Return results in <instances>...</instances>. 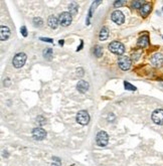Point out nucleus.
Listing matches in <instances>:
<instances>
[{
  "label": "nucleus",
  "mask_w": 163,
  "mask_h": 166,
  "mask_svg": "<svg viewBox=\"0 0 163 166\" xmlns=\"http://www.w3.org/2000/svg\"><path fill=\"white\" fill-rule=\"evenodd\" d=\"M109 49L112 52H114V53L118 54V56L123 54V52H125L124 46L121 42H119V41H113V42H111L109 44Z\"/></svg>",
  "instance_id": "nucleus-1"
},
{
  "label": "nucleus",
  "mask_w": 163,
  "mask_h": 166,
  "mask_svg": "<svg viewBox=\"0 0 163 166\" xmlns=\"http://www.w3.org/2000/svg\"><path fill=\"white\" fill-rule=\"evenodd\" d=\"M96 142L99 146L104 147L106 146L109 142V136L105 131H100L97 134V137H96Z\"/></svg>",
  "instance_id": "nucleus-2"
},
{
  "label": "nucleus",
  "mask_w": 163,
  "mask_h": 166,
  "mask_svg": "<svg viewBox=\"0 0 163 166\" xmlns=\"http://www.w3.org/2000/svg\"><path fill=\"white\" fill-rule=\"evenodd\" d=\"M25 61H26V54L25 53H23V52L17 53L13 58V66L17 69H19V68L23 67V64L25 63Z\"/></svg>",
  "instance_id": "nucleus-3"
},
{
  "label": "nucleus",
  "mask_w": 163,
  "mask_h": 166,
  "mask_svg": "<svg viewBox=\"0 0 163 166\" xmlns=\"http://www.w3.org/2000/svg\"><path fill=\"white\" fill-rule=\"evenodd\" d=\"M118 64L121 69L127 71V69H129L130 67H131V59H130L129 57L121 56L118 59Z\"/></svg>",
  "instance_id": "nucleus-4"
},
{
  "label": "nucleus",
  "mask_w": 163,
  "mask_h": 166,
  "mask_svg": "<svg viewBox=\"0 0 163 166\" xmlns=\"http://www.w3.org/2000/svg\"><path fill=\"white\" fill-rule=\"evenodd\" d=\"M77 121L81 125H87L90 121V115L86 111H80L77 114Z\"/></svg>",
  "instance_id": "nucleus-5"
},
{
  "label": "nucleus",
  "mask_w": 163,
  "mask_h": 166,
  "mask_svg": "<svg viewBox=\"0 0 163 166\" xmlns=\"http://www.w3.org/2000/svg\"><path fill=\"white\" fill-rule=\"evenodd\" d=\"M152 121L157 125H163V110L157 109L152 113Z\"/></svg>",
  "instance_id": "nucleus-6"
},
{
  "label": "nucleus",
  "mask_w": 163,
  "mask_h": 166,
  "mask_svg": "<svg viewBox=\"0 0 163 166\" xmlns=\"http://www.w3.org/2000/svg\"><path fill=\"white\" fill-rule=\"evenodd\" d=\"M58 21L62 26H68L72 23V15L70 12H62L60 15Z\"/></svg>",
  "instance_id": "nucleus-7"
},
{
  "label": "nucleus",
  "mask_w": 163,
  "mask_h": 166,
  "mask_svg": "<svg viewBox=\"0 0 163 166\" xmlns=\"http://www.w3.org/2000/svg\"><path fill=\"white\" fill-rule=\"evenodd\" d=\"M32 136L35 140H43L46 136V132L42 128H34L32 130Z\"/></svg>",
  "instance_id": "nucleus-8"
},
{
  "label": "nucleus",
  "mask_w": 163,
  "mask_h": 166,
  "mask_svg": "<svg viewBox=\"0 0 163 166\" xmlns=\"http://www.w3.org/2000/svg\"><path fill=\"white\" fill-rule=\"evenodd\" d=\"M151 64L153 67L159 68L163 64V54L161 53H155L151 57Z\"/></svg>",
  "instance_id": "nucleus-9"
},
{
  "label": "nucleus",
  "mask_w": 163,
  "mask_h": 166,
  "mask_svg": "<svg viewBox=\"0 0 163 166\" xmlns=\"http://www.w3.org/2000/svg\"><path fill=\"white\" fill-rule=\"evenodd\" d=\"M112 20L114 22H116L117 24H122L124 22V15L123 13L119 10H116L112 13Z\"/></svg>",
  "instance_id": "nucleus-10"
},
{
  "label": "nucleus",
  "mask_w": 163,
  "mask_h": 166,
  "mask_svg": "<svg viewBox=\"0 0 163 166\" xmlns=\"http://www.w3.org/2000/svg\"><path fill=\"white\" fill-rule=\"evenodd\" d=\"M10 36V29L5 25H2L0 27V38L1 40H7Z\"/></svg>",
  "instance_id": "nucleus-11"
},
{
  "label": "nucleus",
  "mask_w": 163,
  "mask_h": 166,
  "mask_svg": "<svg viewBox=\"0 0 163 166\" xmlns=\"http://www.w3.org/2000/svg\"><path fill=\"white\" fill-rule=\"evenodd\" d=\"M77 89H78L79 92L86 93L88 90H89V84H88L86 81L81 80L79 83H78V85H77Z\"/></svg>",
  "instance_id": "nucleus-12"
},
{
  "label": "nucleus",
  "mask_w": 163,
  "mask_h": 166,
  "mask_svg": "<svg viewBox=\"0 0 163 166\" xmlns=\"http://www.w3.org/2000/svg\"><path fill=\"white\" fill-rule=\"evenodd\" d=\"M47 23H48V25L51 26V28H56L57 27V25H58V23H60V21L57 20V18L56 17V16H53V15H51V16H50L48 17V19H47Z\"/></svg>",
  "instance_id": "nucleus-13"
},
{
  "label": "nucleus",
  "mask_w": 163,
  "mask_h": 166,
  "mask_svg": "<svg viewBox=\"0 0 163 166\" xmlns=\"http://www.w3.org/2000/svg\"><path fill=\"white\" fill-rule=\"evenodd\" d=\"M148 42H149L148 36H147V35H143V36H141L140 38L138 39L137 44L139 46H141V47H145V46H148Z\"/></svg>",
  "instance_id": "nucleus-14"
},
{
  "label": "nucleus",
  "mask_w": 163,
  "mask_h": 166,
  "mask_svg": "<svg viewBox=\"0 0 163 166\" xmlns=\"http://www.w3.org/2000/svg\"><path fill=\"white\" fill-rule=\"evenodd\" d=\"M150 11H151V5L150 4H144V5L141 7V14L143 16L148 15Z\"/></svg>",
  "instance_id": "nucleus-15"
},
{
  "label": "nucleus",
  "mask_w": 163,
  "mask_h": 166,
  "mask_svg": "<svg viewBox=\"0 0 163 166\" xmlns=\"http://www.w3.org/2000/svg\"><path fill=\"white\" fill-rule=\"evenodd\" d=\"M108 35H109V32H108V29L107 28H102L100 33H99V38L100 40H106L108 38Z\"/></svg>",
  "instance_id": "nucleus-16"
},
{
  "label": "nucleus",
  "mask_w": 163,
  "mask_h": 166,
  "mask_svg": "<svg viewBox=\"0 0 163 166\" xmlns=\"http://www.w3.org/2000/svg\"><path fill=\"white\" fill-rule=\"evenodd\" d=\"M68 8H70V13H71V15H75V14L78 12V6H77L76 3H72Z\"/></svg>",
  "instance_id": "nucleus-17"
},
{
  "label": "nucleus",
  "mask_w": 163,
  "mask_h": 166,
  "mask_svg": "<svg viewBox=\"0 0 163 166\" xmlns=\"http://www.w3.org/2000/svg\"><path fill=\"white\" fill-rule=\"evenodd\" d=\"M51 56H52V49L51 48H46L43 51V57L47 59H51Z\"/></svg>",
  "instance_id": "nucleus-18"
},
{
  "label": "nucleus",
  "mask_w": 163,
  "mask_h": 166,
  "mask_svg": "<svg viewBox=\"0 0 163 166\" xmlns=\"http://www.w3.org/2000/svg\"><path fill=\"white\" fill-rule=\"evenodd\" d=\"M33 24L34 26H36V27H40V26H42L43 21H42V19L40 17H35L33 18Z\"/></svg>",
  "instance_id": "nucleus-19"
},
{
  "label": "nucleus",
  "mask_w": 163,
  "mask_h": 166,
  "mask_svg": "<svg viewBox=\"0 0 163 166\" xmlns=\"http://www.w3.org/2000/svg\"><path fill=\"white\" fill-rule=\"evenodd\" d=\"M102 52H103V49L100 46H96L95 48H94V53H95L96 57H100L102 56Z\"/></svg>",
  "instance_id": "nucleus-20"
},
{
  "label": "nucleus",
  "mask_w": 163,
  "mask_h": 166,
  "mask_svg": "<svg viewBox=\"0 0 163 166\" xmlns=\"http://www.w3.org/2000/svg\"><path fill=\"white\" fill-rule=\"evenodd\" d=\"M124 86H125V89H126V90H129V91H135L136 90L135 87L132 86L128 82H124Z\"/></svg>",
  "instance_id": "nucleus-21"
},
{
  "label": "nucleus",
  "mask_w": 163,
  "mask_h": 166,
  "mask_svg": "<svg viewBox=\"0 0 163 166\" xmlns=\"http://www.w3.org/2000/svg\"><path fill=\"white\" fill-rule=\"evenodd\" d=\"M36 122L39 124V125H45V119L42 117V116H38L37 118H36Z\"/></svg>",
  "instance_id": "nucleus-22"
},
{
  "label": "nucleus",
  "mask_w": 163,
  "mask_h": 166,
  "mask_svg": "<svg viewBox=\"0 0 163 166\" xmlns=\"http://www.w3.org/2000/svg\"><path fill=\"white\" fill-rule=\"evenodd\" d=\"M132 7L133 8H140V7H142L141 2L140 1H133L132 2Z\"/></svg>",
  "instance_id": "nucleus-23"
},
{
  "label": "nucleus",
  "mask_w": 163,
  "mask_h": 166,
  "mask_svg": "<svg viewBox=\"0 0 163 166\" xmlns=\"http://www.w3.org/2000/svg\"><path fill=\"white\" fill-rule=\"evenodd\" d=\"M20 31H21L23 36H27V32H26V27H25V26H22V27L20 28Z\"/></svg>",
  "instance_id": "nucleus-24"
},
{
  "label": "nucleus",
  "mask_w": 163,
  "mask_h": 166,
  "mask_svg": "<svg viewBox=\"0 0 163 166\" xmlns=\"http://www.w3.org/2000/svg\"><path fill=\"white\" fill-rule=\"evenodd\" d=\"M123 4H125V1H116V2H114L115 7H118V6H121Z\"/></svg>",
  "instance_id": "nucleus-25"
},
{
  "label": "nucleus",
  "mask_w": 163,
  "mask_h": 166,
  "mask_svg": "<svg viewBox=\"0 0 163 166\" xmlns=\"http://www.w3.org/2000/svg\"><path fill=\"white\" fill-rule=\"evenodd\" d=\"M77 74L80 76V77H82L83 74H84V69H82V68H80V69H77Z\"/></svg>",
  "instance_id": "nucleus-26"
},
{
  "label": "nucleus",
  "mask_w": 163,
  "mask_h": 166,
  "mask_svg": "<svg viewBox=\"0 0 163 166\" xmlns=\"http://www.w3.org/2000/svg\"><path fill=\"white\" fill-rule=\"evenodd\" d=\"M40 39L43 40V41H47V42H51H51H53V40L51 39V38H43V37H41Z\"/></svg>",
  "instance_id": "nucleus-27"
}]
</instances>
